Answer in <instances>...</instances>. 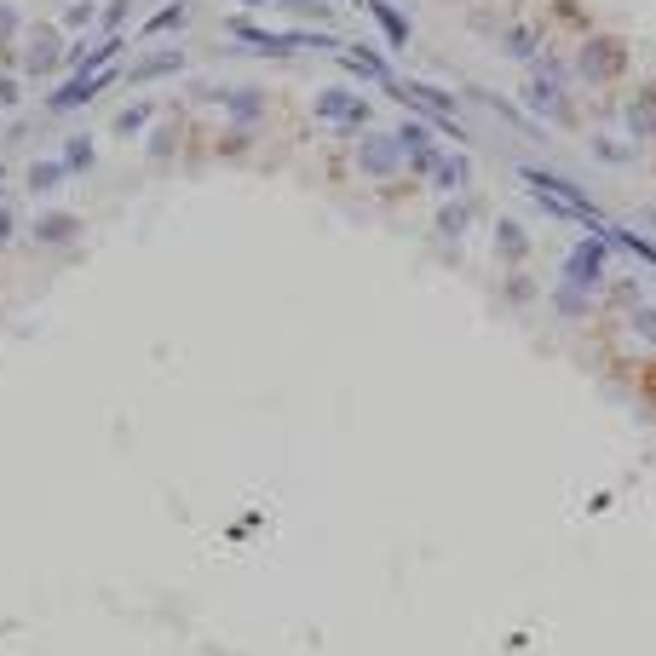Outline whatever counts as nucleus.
Wrapping results in <instances>:
<instances>
[{"label": "nucleus", "instance_id": "obj_11", "mask_svg": "<svg viewBox=\"0 0 656 656\" xmlns=\"http://www.w3.org/2000/svg\"><path fill=\"white\" fill-rule=\"evenodd\" d=\"M179 18H185V6H167L162 18H150V24H144V29H150V35H167V29L179 24Z\"/></svg>", "mask_w": 656, "mask_h": 656}, {"label": "nucleus", "instance_id": "obj_3", "mask_svg": "<svg viewBox=\"0 0 656 656\" xmlns=\"http://www.w3.org/2000/svg\"><path fill=\"white\" fill-rule=\"evenodd\" d=\"M530 179V190H541V196H553L564 208V219H587V225H599V208L593 202H582V190H570L564 179H547V173H524Z\"/></svg>", "mask_w": 656, "mask_h": 656}, {"label": "nucleus", "instance_id": "obj_9", "mask_svg": "<svg viewBox=\"0 0 656 656\" xmlns=\"http://www.w3.org/2000/svg\"><path fill=\"white\" fill-rule=\"evenodd\" d=\"M179 64H185L179 52H162V58H150V64H139V70H133V81H156L162 70H179Z\"/></svg>", "mask_w": 656, "mask_h": 656}, {"label": "nucleus", "instance_id": "obj_12", "mask_svg": "<svg viewBox=\"0 0 656 656\" xmlns=\"http://www.w3.org/2000/svg\"><path fill=\"white\" fill-rule=\"evenodd\" d=\"M12 29H18V12H12V6H0V41H6Z\"/></svg>", "mask_w": 656, "mask_h": 656}, {"label": "nucleus", "instance_id": "obj_8", "mask_svg": "<svg viewBox=\"0 0 656 656\" xmlns=\"http://www.w3.org/2000/svg\"><path fill=\"white\" fill-rule=\"evenodd\" d=\"M467 202H444V213H438V231H444V236H461V231H467Z\"/></svg>", "mask_w": 656, "mask_h": 656}, {"label": "nucleus", "instance_id": "obj_1", "mask_svg": "<svg viewBox=\"0 0 656 656\" xmlns=\"http://www.w3.org/2000/svg\"><path fill=\"white\" fill-rule=\"evenodd\" d=\"M622 64H628V52H622V41H616V35H587V47H582L587 81H616V75H622Z\"/></svg>", "mask_w": 656, "mask_h": 656}, {"label": "nucleus", "instance_id": "obj_2", "mask_svg": "<svg viewBox=\"0 0 656 656\" xmlns=\"http://www.w3.org/2000/svg\"><path fill=\"white\" fill-rule=\"evenodd\" d=\"M317 116H328V127H340V133H357V127L369 121V104H363L357 93L328 87V93H317Z\"/></svg>", "mask_w": 656, "mask_h": 656}, {"label": "nucleus", "instance_id": "obj_10", "mask_svg": "<svg viewBox=\"0 0 656 656\" xmlns=\"http://www.w3.org/2000/svg\"><path fill=\"white\" fill-rule=\"evenodd\" d=\"M628 311H633V328H639V334H651V340H656V305H639V300H633Z\"/></svg>", "mask_w": 656, "mask_h": 656}, {"label": "nucleus", "instance_id": "obj_4", "mask_svg": "<svg viewBox=\"0 0 656 656\" xmlns=\"http://www.w3.org/2000/svg\"><path fill=\"white\" fill-rule=\"evenodd\" d=\"M599 277H605V248H599V242H582V248L570 254V282H587V288H593Z\"/></svg>", "mask_w": 656, "mask_h": 656}, {"label": "nucleus", "instance_id": "obj_5", "mask_svg": "<svg viewBox=\"0 0 656 656\" xmlns=\"http://www.w3.org/2000/svg\"><path fill=\"white\" fill-rule=\"evenodd\" d=\"M398 150H403L398 139H369V144H363V173H375V179H380V173H392Z\"/></svg>", "mask_w": 656, "mask_h": 656}, {"label": "nucleus", "instance_id": "obj_7", "mask_svg": "<svg viewBox=\"0 0 656 656\" xmlns=\"http://www.w3.org/2000/svg\"><path fill=\"white\" fill-rule=\"evenodd\" d=\"M369 6H375V18L386 24V41H392V47H403V41H409V18H403V12H392L386 0H369Z\"/></svg>", "mask_w": 656, "mask_h": 656}, {"label": "nucleus", "instance_id": "obj_6", "mask_svg": "<svg viewBox=\"0 0 656 656\" xmlns=\"http://www.w3.org/2000/svg\"><path fill=\"white\" fill-rule=\"evenodd\" d=\"M495 242L507 248V265H518V259H530V236L518 231L513 219H495Z\"/></svg>", "mask_w": 656, "mask_h": 656}]
</instances>
